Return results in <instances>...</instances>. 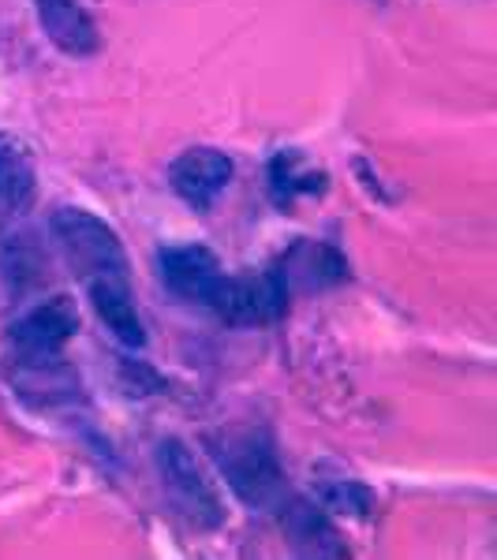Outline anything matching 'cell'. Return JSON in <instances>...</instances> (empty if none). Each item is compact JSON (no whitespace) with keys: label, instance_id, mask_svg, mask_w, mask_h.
Returning a JSON list of instances; mask_svg holds the SVG:
<instances>
[{"label":"cell","instance_id":"ba28073f","mask_svg":"<svg viewBox=\"0 0 497 560\" xmlns=\"http://www.w3.org/2000/svg\"><path fill=\"white\" fill-rule=\"evenodd\" d=\"M38 4V23L57 49H65L68 57H90L97 52V26L86 15V8H79V0H34Z\"/></svg>","mask_w":497,"mask_h":560},{"label":"cell","instance_id":"5b68a950","mask_svg":"<svg viewBox=\"0 0 497 560\" xmlns=\"http://www.w3.org/2000/svg\"><path fill=\"white\" fill-rule=\"evenodd\" d=\"M79 318H76V306H71L65 295L57 300L34 306L26 318H20L12 325V345L31 359H45V355H57L60 348L76 337Z\"/></svg>","mask_w":497,"mask_h":560},{"label":"cell","instance_id":"8992f818","mask_svg":"<svg viewBox=\"0 0 497 560\" xmlns=\"http://www.w3.org/2000/svg\"><path fill=\"white\" fill-rule=\"evenodd\" d=\"M232 173H236V168H232L229 153H221L213 147H195V150L180 153L176 165L169 168V179H173L176 195L184 198V202L206 210V206L229 187Z\"/></svg>","mask_w":497,"mask_h":560},{"label":"cell","instance_id":"9c48e42d","mask_svg":"<svg viewBox=\"0 0 497 560\" xmlns=\"http://www.w3.org/2000/svg\"><path fill=\"white\" fill-rule=\"evenodd\" d=\"M86 292H90V303H94L97 318L108 325V332H113L124 348H147V329H142L139 311H135V303H131L128 280H113V277L90 280Z\"/></svg>","mask_w":497,"mask_h":560},{"label":"cell","instance_id":"7a4b0ae2","mask_svg":"<svg viewBox=\"0 0 497 560\" xmlns=\"http://www.w3.org/2000/svg\"><path fill=\"white\" fill-rule=\"evenodd\" d=\"M213 459L240 501L247 504H274L281 493V467L269 448V441L258 430H224L210 441Z\"/></svg>","mask_w":497,"mask_h":560},{"label":"cell","instance_id":"7c38bea8","mask_svg":"<svg viewBox=\"0 0 497 560\" xmlns=\"http://www.w3.org/2000/svg\"><path fill=\"white\" fill-rule=\"evenodd\" d=\"M322 504L330 512H345V516H370L374 509V497L367 486H359L356 478H340V482H325L322 486Z\"/></svg>","mask_w":497,"mask_h":560},{"label":"cell","instance_id":"30bf717a","mask_svg":"<svg viewBox=\"0 0 497 560\" xmlns=\"http://www.w3.org/2000/svg\"><path fill=\"white\" fill-rule=\"evenodd\" d=\"M285 535L288 546L303 557H348L345 541L333 530V523L325 520V512L319 504H307V501H292L285 504Z\"/></svg>","mask_w":497,"mask_h":560},{"label":"cell","instance_id":"3957f363","mask_svg":"<svg viewBox=\"0 0 497 560\" xmlns=\"http://www.w3.org/2000/svg\"><path fill=\"white\" fill-rule=\"evenodd\" d=\"M158 467H161V478H165V490L169 497L180 504V512H187L198 527H217L221 523V501H217L213 486L206 482L203 467L192 448L184 441H161L158 448Z\"/></svg>","mask_w":497,"mask_h":560},{"label":"cell","instance_id":"6da1fadb","mask_svg":"<svg viewBox=\"0 0 497 560\" xmlns=\"http://www.w3.org/2000/svg\"><path fill=\"white\" fill-rule=\"evenodd\" d=\"M53 232H57L71 269H76L86 284L90 280H102V277L128 280V255H124V243L102 217L76 210V206H65V210L53 213Z\"/></svg>","mask_w":497,"mask_h":560},{"label":"cell","instance_id":"52a82bcc","mask_svg":"<svg viewBox=\"0 0 497 560\" xmlns=\"http://www.w3.org/2000/svg\"><path fill=\"white\" fill-rule=\"evenodd\" d=\"M161 277L180 300L210 303L221 284V261L206 247H169L161 250Z\"/></svg>","mask_w":497,"mask_h":560},{"label":"cell","instance_id":"277c9868","mask_svg":"<svg viewBox=\"0 0 497 560\" xmlns=\"http://www.w3.org/2000/svg\"><path fill=\"white\" fill-rule=\"evenodd\" d=\"M285 284L281 277L262 273V277H221L217 292L210 295L213 314L229 325H266L277 322L285 311Z\"/></svg>","mask_w":497,"mask_h":560},{"label":"cell","instance_id":"8fae6325","mask_svg":"<svg viewBox=\"0 0 497 560\" xmlns=\"http://www.w3.org/2000/svg\"><path fill=\"white\" fill-rule=\"evenodd\" d=\"M34 198V158L23 139L0 135V202L20 210Z\"/></svg>","mask_w":497,"mask_h":560}]
</instances>
